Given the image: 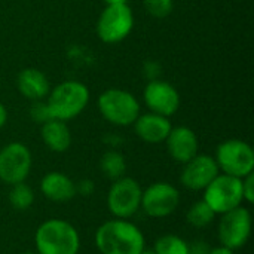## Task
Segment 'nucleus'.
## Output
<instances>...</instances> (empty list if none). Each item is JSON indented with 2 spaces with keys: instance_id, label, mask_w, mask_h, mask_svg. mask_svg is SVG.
<instances>
[{
  "instance_id": "obj_8",
  "label": "nucleus",
  "mask_w": 254,
  "mask_h": 254,
  "mask_svg": "<svg viewBox=\"0 0 254 254\" xmlns=\"http://www.w3.org/2000/svg\"><path fill=\"white\" fill-rule=\"evenodd\" d=\"M252 214L243 205L222 214L217 226L220 244L234 252L244 247L252 235Z\"/></svg>"
},
{
  "instance_id": "obj_10",
  "label": "nucleus",
  "mask_w": 254,
  "mask_h": 254,
  "mask_svg": "<svg viewBox=\"0 0 254 254\" xmlns=\"http://www.w3.org/2000/svg\"><path fill=\"white\" fill-rule=\"evenodd\" d=\"M31 153L22 143H9L0 150V180L9 186L25 182L31 170Z\"/></svg>"
},
{
  "instance_id": "obj_17",
  "label": "nucleus",
  "mask_w": 254,
  "mask_h": 254,
  "mask_svg": "<svg viewBox=\"0 0 254 254\" xmlns=\"http://www.w3.org/2000/svg\"><path fill=\"white\" fill-rule=\"evenodd\" d=\"M16 86L25 98L33 101H42L51 92L48 77L37 68H24L18 74Z\"/></svg>"
},
{
  "instance_id": "obj_6",
  "label": "nucleus",
  "mask_w": 254,
  "mask_h": 254,
  "mask_svg": "<svg viewBox=\"0 0 254 254\" xmlns=\"http://www.w3.org/2000/svg\"><path fill=\"white\" fill-rule=\"evenodd\" d=\"M202 199L219 216L243 205V179H237L220 173L204 189Z\"/></svg>"
},
{
  "instance_id": "obj_2",
  "label": "nucleus",
  "mask_w": 254,
  "mask_h": 254,
  "mask_svg": "<svg viewBox=\"0 0 254 254\" xmlns=\"http://www.w3.org/2000/svg\"><path fill=\"white\" fill-rule=\"evenodd\" d=\"M37 254H77L80 237L76 228L61 219L43 222L34 234Z\"/></svg>"
},
{
  "instance_id": "obj_28",
  "label": "nucleus",
  "mask_w": 254,
  "mask_h": 254,
  "mask_svg": "<svg viewBox=\"0 0 254 254\" xmlns=\"http://www.w3.org/2000/svg\"><path fill=\"white\" fill-rule=\"evenodd\" d=\"M6 121H7V110H6V107L0 103V129L4 127Z\"/></svg>"
},
{
  "instance_id": "obj_23",
  "label": "nucleus",
  "mask_w": 254,
  "mask_h": 254,
  "mask_svg": "<svg viewBox=\"0 0 254 254\" xmlns=\"http://www.w3.org/2000/svg\"><path fill=\"white\" fill-rule=\"evenodd\" d=\"M147 12L156 18H165L173 10V0H143Z\"/></svg>"
},
{
  "instance_id": "obj_4",
  "label": "nucleus",
  "mask_w": 254,
  "mask_h": 254,
  "mask_svg": "<svg viewBox=\"0 0 254 254\" xmlns=\"http://www.w3.org/2000/svg\"><path fill=\"white\" fill-rule=\"evenodd\" d=\"M214 159L222 174L237 179L247 177L254 170L253 149L243 140L232 138L219 144Z\"/></svg>"
},
{
  "instance_id": "obj_19",
  "label": "nucleus",
  "mask_w": 254,
  "mask_h": 254,
  "mask_svg": "<svg viewBox=\"0 0 254 254\" xmlns=\"http://www.w3.org/2000/svg\"><path fill=\"white\" fill-rule=\"evenodd\" d=\"M216 213L210 208V205L201 199L198 202H195L186 214V220L189 225H192L193 228H205L208 225L213 223V220L216 219Z\"/></svg>"
},
{
  "instance_id": "obj_27",
  "label": "nucleus",
  "mask_w": 254,
  "mask_h": 254,
  "mask_svg": "<svg viewBox=\"0 0 254 254\" xmlns=\"http://www.w3.org/2000/svg\"><path fill=\"white\" fill-rule=\"evenodd\" d=\"M207 254H234V250L225 247V246H219V247H214L211 250H208Z\"/></svg>"
},
{
  "instance_id": "obj_7",
  "label": "nucleus",
  "mask_w": 254,
  "mask_h": 254,
  "mask_svg": "<svg viewBox=\"0 0 254 254\" xmlns=\"http://www.w3.org/2000/svg\"><path fill=\"white\" fill-rule=\"evenodd\" d=\"M141 188L131 177H119L107 193V208L116 219L132 217L141 205Z\"/></svg>"
},
{
  "instance_id": "obj_29",
  "label": "nucleus",
  "mask_w": 254,
  "mask_h": 254,
  "mask_svg": "<svg viewBox=\"0 0 254 254\" xmlns=\"http://www.w3.org/2000/svg\"><path fill=\"white\" fill-rule=\"evenodd\" d=\"M106 4H128V0H104Z\"/></svg>"
},
{
  "instance_id": "obj_3",
  "label": "nucleus",
  "mask_w": 254,
  "mask_h": 254,
  "mask_svg": "<svg viewBox=\"0 0 254 254\" xmlns=\"http://www.w3.org/2000/svg\"><path fill=\"white\" fill-rule=\"evenodd\" d=\"M89 101L88 88L76 80L60 83L48 94V110L52 119L70 121L80 115Z\"/></svg>"
},
{
  "instance_id": "obj_21",
  "label": "nucleus",
  "mask_w": 254,
  "mask_h": 254,
  "mask_svg": "<svg viewBox=\"0 0 254 254\" xmlns=\"http://www.w3.org/2000/svg\"><path fill=\"white\" fill-rule=\"evenodd\" d=\"M9 202L12 205V208L18 210V211H25L28 210L33 202H34V193L33 189L22 183H16L13 186H10V192H9Z\"/></svg>"
},
{
  "instance_id": "obj_31",
  "label": "nucleus",
  "mask_w": 254,
  "mask_h": 254,
  "mask_svg": "<svg viewBox=\"0 0 254 254\" xmlns=\"http://www.w3.org/2000/svg\"><path fill=\"white\" fill-rule=\"evenodd\" d=\"M21 254H37L36 252H25V253H21Z\"/></svg>"
},
{
  "instance_id": "obj_30",
  "label": "nucleus",
  "mask_w": 254,
  "mask_h": 254,
  "mask_svg": "<svg viewBox=\"0 0 254 254\" xmlns=\"http://www.w3.org/2000/svg\"><path fill=\"white\" fill-rule=\"evenodd\" d=\"M140 254H155V252H153V250H146V249H144Z\"/></svg>"
},
{
  "instance_id": "obj_24",
  "label": "nucleus",
  "mask_w": 254,
  "mask_h": 254,
  "mask_svg": "<svg viewBox=\"0 0 254 254\" xmlns=\"http://www.w3.org/2000/svg\"><path fill=\"white\" fill-rule=\"evenodd\" d=\"M31 118L36 121V122H42V124H45V122H48L49 119H52L51 118V115H49V110H48V106H46V103H40V101H36L34 103V106L31 107Z\"/></svg>"
},
{
  "instance_id": "obj_18",
  "label": "nucleus",
  "mask_w": 254,
  "mask_h": 254,
  "mask_svg": "<svg viewBox=\"0 0 254 254\" xmlns=\"http://www.w3.org/2000/svg\"><path fill=\"white\" fill-rule=\"evenodd\" d=\"M40 134H42L43 143L52 152H57V153L65 152L71 144V134L64 121L49 119L48 122L42 124Z\"/></svg>"
},
{
  "instance_id": "obj_15",
  "label": "nucleus",
  "mask_w": 254,
  "mask_h": 254,
  "mask_svg": "<svg viewBox=\"0 0 254 254\" xmlns=\"http://www.w3.org/2000/svg\"><path fill=\"white\" fill-rule=\"evenodd\" d=\"M171 122L167 116L158 115V113H146L135 119L134 129L135 134L146 143L158 144L165 141L171 131Z\"/></svg>"
},
{
  "instance_id": "obj_9",
  "label": "nucleus",
  "mask_w": 254,
  "mask_h": 254,
  "mask_svg": "<svg viewBox=\"0 0 254 254\" xmlns=\"http://www.w3.org/2000/svg\"><path fill=\"white\" fill-rule=\"evenodd\" d=\"M134 27V15L128 4H109L97 22V34L106 43L124 40Z\"/></svg>"
},
{
  "instance_id": "obj_11",
  "label": "nucleus",
  "mask_w": 254,
  "mask_h": 254,
  "mask_svg": "<svg viewBox=\"0 0 254 254\" xmlns=\"http://www.w3.org/2000/svg\"><path fill=\"white\" fill-rule=\"evenodd\" d=\"M180 204V192L170 183L158 182L150 185L141 193L140 208L153 219H162L173 214Z\"/></svg>"
},
{
  "instance_id": "obj_25",
  "label": "nucleus",
  "mask_w": 254,
  "mask_h": 254,
  "mask_svg": "<svg viewBox=\"0 0 254 254\" xmlns=\"http://www.w3.org/2000/svg\"><path fill=\"white\" fill-rule=\"evenodd\" d=\"M243 196L249 204L254 202V176L253 173L243 179Z\"/></svg>"
},
{
  "instance_id": "obj_22",
  "label": "nucleus",
  "mask_w": 254,
  "mask_h": 254,
  "mask_svg": "<svg viewBox=\"0 0 254 254\" xmlns=\"http://www.w3.org/2000/svg\"><path fill=\"white\" fill-rule=\"evenodd\" d=\"M155 254H189V244L177 235H164L155 241Z\"/></svg>"
},
{
  "instance_id": "obj_12",
  "label": "nucleus",
  "mask_w": 254,
  "mask_h": 254,
  "mask_svg": "<svg viewBox=\"0 0 254 254\" xmlns=\"http://www.w3.org/2000/svg\"><path fill=\"white\" fill-rule=\"evenodd\" d=\"M220 174L216 159L208 155H196L182 170L180 182L189 190H204Z\"/></svg>"
},
{
  "instance_id": "obj_20",
  "label": "nucleus",
  "mask_w": 254,
  "mask_h": 254,
  "mask_svg": "<svg viewBox=\"0 0 254 254\" xmlns=\"http://www.w3.org/2000/svg\"><path fill=\"white\" fill-rule=\"evenodd\" d=\"M100 167L106 177L116 180L119 177H124L127 164H125V158L119 152L109 150L103 155V158L100 161Z\"/></svg>"
},
{
  "instance_id": "obj_26",
  "label": "nucleus",
  "mask_w": 254,
  "mask_h": 254,
  "mask_svg": "<svg viewBox=\"0 0 254 254\" xmlns=\"http://www.w3.org/2000/svg\"><path fill=\"white\" fill-rule=\"evenodd\" d=\"M76 192L82 193V195H91L94 192V183L91 180H82L79 185H76Z\"/></svg>"
},
{
  "instance_id": "obj_16",
  "label": "nucleus",
  "mask_w": 254,
  "mask_h": 254,
  "mask_svg": "<svg viewBox=\"0 0 254 254\" xmlns=\"http://www.w3.org/2000/svg\"><path fill=\"white\" fill-rule=\"evenodd\" d=\"M43 196L54 202H67L76 196V183L63 173H48L40 182Z\"/></svg>"
},
{
  "instance_id": "obj_13",
  "label": "nucleus",
  "mask_w": 254,
  "mask_h": 254,
  "mask_svg": "<svg viewBox=\"0 0 254 254\" xmlns=\"http://www.w3.org/2000/svg\"><path fill=\"white\" fill-rule=\"evenodd\" d=\"M144 103L149 110L162 116H171L179 110L180 95L177 89L164 80H152L147 83L143 92Z\"/></svg>"
},
{
  "instance_id": "obj_1",
  "label": "nucleus",
  "mask_w": 254,
  "mask_h": 254,
  "mask_svg": "<svg viewBox=\"0 0 254 254\" xmlns=\"http://www.w3.org/2000/svg\"><path fill=\"white\" fill-rule=\"evenodd\" d=\"M94 241L101 254H140L146 249L143 232L127 219L104 222L97 229Z\"/></svg>"
},
{
  "instance_id": "obj_14",
  "label": "nucleus",
  "mask_w": 254,
  "mask_h": 254,
  "mask_svg": "<svg viewBox=\"0 0 254 254\" xmlns=\"http://www.w3.org/2000/svg\"><path fill=\"white\" fill-rule=\"evenodd\" d=\"M165 144L170 156L180 164H186L198 155V137L188 127L171 128L168 137L165 138Z\"/></svg>"
},
{
  "instance_id": "obj_5",
  "label": "nucleus",
  "mask_w": 254,
  "mask_h": 254,
  "mask_svg": "<svg viewBox=\"0 0 254 254\" xmlns=\"http://www.w3.org/2000/svg\"><path fill=\"white\" fill-rule=\"evenodd\" d=\"M100 113L106 121L118 127L132 125L140 116L137 98L124 89H107L98 98Z\"/></svg>"
}]
</instances>
